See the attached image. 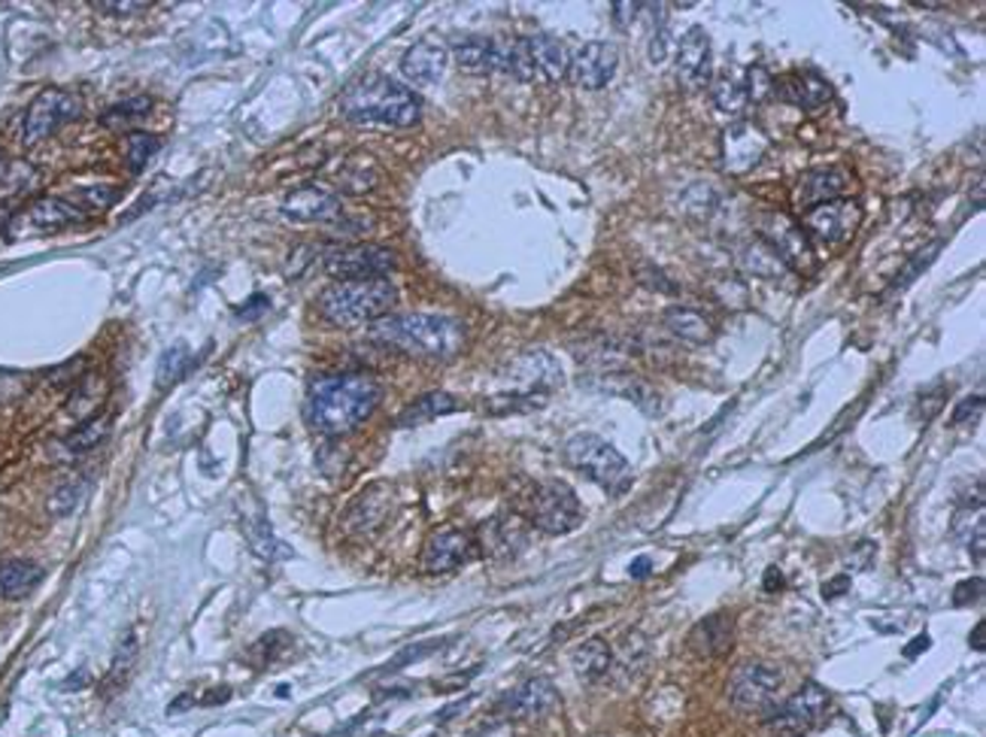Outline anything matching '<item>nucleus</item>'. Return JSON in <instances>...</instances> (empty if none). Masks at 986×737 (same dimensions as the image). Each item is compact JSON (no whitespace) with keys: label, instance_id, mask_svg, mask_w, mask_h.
Here are the masks:
<instances>
[{"label":"nucleus","instance_id":"1","mask_svg":"<svg viewBox=\"0 0 986 737\" xmlns=\"http://www.w3.org/2000/svg\"><path fill=\"white\" fill-rule=\"evenodd\" d=\"M382 386L370 373H325L310 382V425L328 438L356 431L377 410Z\"/></svg>","mask_w":986,"mask_h":737},{"label":"nucleus","instance_id":"2","mask_svg":"<svg viewBox=\"0 0 986 737\" xmlns=\"http://www.w3.org/2000/svg\"><path fill=\"white\" fill-rule=\"evenodd\" d=\"M370 340L395 352L417 358H452L464 346V328L459 319L434 313H405L382 316L370 325Z\"/></svg>","mask_w":986,"mask_h":737},{"label":"nucleus","instance_id":"3","mask_svg":"<svg viewBox=\"0 0 986 737\" xmlns=\"http://www.w3.org/2000/svg\"><path fill=\"white\" fill-rule=\"evenodd\" d=\"M340 113L353 125L410 128L422 116V101L407 85L374 73L346 88L340 97Z\"/></svg>","mask_w":986,"mask_h":737},{"label":"nucleus","instance_id":"4","mask_svg":"<svg viewBox=\"0 0 986 737\" xmlns=\"http://www.w3.org/2000/svg\"><path fill=\"white\" fill-rule=\"evenodd\" d=\"M395 301H398V292L386 276H380V280H344V283H332L322 292L319 313L332 325L353 328V325L382 319L395 307Z\"/></svg>","mask_w":986,"mask_h":737},{"label":"nucleus","instance_id":"5","mask_svg":"<svg viewBox=\"0 0 986 737\" xmlns=\"http://www.w3.org/2000/svg\"><path fill=\"white\" fill-rule=\"evenodd\" d=\"M565 462L610 495H622L631 486V467L626 455L613 443H607L605 438L589 434V431L574 434L565 443Z\"/></svg>","mask_w":986,"mask_h":737},{"label":"nucleus","instance_id":"6","mask_svg":"<svg viewBox=\"0 0 986 737\" xmlns=\"http://www.w3.org/2000/svg\"><path fill=\"white\" fill-rule=\"evenodd\" d=\"M528 523L544 535H570L583 523V504L562 480H544L528 495Z\"/></svg>","mask_w":986,"mask_h":737},{"label":"nucleus","instance_id":"7","mask_svg":"<svg viewBox=\"0 0 986 737\" xmlns=\"http://www.w3.org/2000/svg\"><path fill=\"white\" fill-rule=\"evenodd\" d=\"M780 689L784 674L768 662H741L728 677V702L741 714H772Z\"/></svg>","mask_w":986,"mask_h":737},{"label":"nucleus","instance_id":"8","mask_svg":"<svg viewBox=\"0 0 986 737\" xmlns=\"http://www.w3.org/2000/svg\"><path fill=\"white\" fill-rule=\"evenodd\" d=\"M759 240H765L777 255L780 262L789 267V271H814L817 264V252H814V243L805 234V228L793 222L789 215L784 213H765L759 219Z\"/></svg>","mask_w":986,"mask_h":737},{"label":"nucleus","instance_id":"9","mask_svg":"<svg viewBox=\"0 0 986 737\" xmlns=\"http://www.w3.org/2000/svg\"><path fill=\"white\" fill-rule=\"evenodd\" d=\"M322 267H325V274L334 276V283L380 280V276L398 267V259L386 246H337V250L325 252Z\"/></svg>","mask_w":986,"mask_h":737},{"label":"nucleus","instance_id":"10","mask_svg":"<svg viewBox=\"0 0 986 737\" xmlns=\"http://www.w3.org/2000/svg\"><path fill=\"white\" fill-rule=\"evenodd\" d=\"M80 101L64 92V88H43L40 95L31 101V107L24 113L22 122V140L28 146L43 144L46 137L55 134V128H61L64 122H73L80 116Z\"/></svg>","mask_w":986,"mask_h":737},{"label":"nucleus","instance_id":"11","mask_svg":"<svg viewBox=\"0 0 986 737\" xmlns=\"http://www.w3.org/2000/svg\"><path fill=\"white\" fill-rule=\"evenodd\" d=\"M829 704H832L829 689H822L820 683L810 680L789 702L774 707L772 716H768V726L777 728V731H786V735H805V731L817 728L826 719Z\"/></svg>","mask_w":986,"mask_h":737},{"label":"nucleus","instance_id":"12","mask_svg":"<svg viewBox=\"0 0 986 737\" xmlns=\"http://www.w3.org/2000/svg\"><path fill=\"white\" fill-rule=\"evenodd\" d=\"M768 134L756 128L753 122H732L720 140V155H723V170L728 177H747L749 170L762 165L768 155Z\"/></svg>","mask_w":986,"mask_h":737},{"label":"nucleus","instance_id":"13","mask_svg":"<svg viewBox=\"0 0 986 737\" xmlns=\"http://www.w3.org/2000/svg\"><path fill=\"white\" fill-rule=\"evenodd\" d=\"M862 222V207L850 198H838V201L820 203L805 213V234L810 238V243H826V246H838V243H847L853 238L856 228Z\"/></svg>","mask_w":986,"mask_h":737},{"label":"nucleus","instance_id":"14","mask_svg":"<svg viewBox=\"0 0 986 737\" xmlns=\"http://www.w3.org/2000/svg\"><path fill=\"white\" fill-rule=\"evenodd\" d=\"M476 556H480V549H476V537L471 531L443 525L428 535L426 549H422V568L431 573H450L459 571Z\"/></svg>","mask_w":986,"mask_h":737},{"label":"nucleus","instance_id":"15","mask_svg":"<svg viewBox=\"0 0 986 737\" xmlns=\"http://www.w3.org/2000/svg\"><path fill=\"white\" fill-rule=\"evenodd\" d=\"M556 707H559V692L553 686V680L532 677L501 698L495 716L507 719V723L511 719H541V716L553 714Z\"/></svg>","mask_w":986,"mask_h":737},{"label":"nucleus","instance_id":"16","mask_svg":"<svg viewBox=\"0 0 986 737\" xmlns=\"http://www.w3.org/2000/svg\"><path fill=\"white\" fill-rule=\"evenodd\" d=\"M617 67H619L617 46H613V43L595 40V43H586L583 49H577V55L570 59L568 76L570 83L580 85L586 92H598V88H605V85L617 76Z\"/></svg>","mask_w":986,"mask_h":737},{"label":"nucleus","instance_id":"17","mask_svg":"<svg viewBox=\"0 0 986 737\" xmlns=\"http://www.w3.org/2000/svg\"><path fill=\"white\" fill-rule=\"evenodd\" d=\"M476 549L489 559H513L528 544V528L520 516H492L476 528Z\"/></svg>","mask_w":986,"mask_h":737},{"label":"nucleus","instance_id":"18","mask_svg":"<svg viewBox=\"0 0 986 737\" xmlns=\"http://www.w3.org/2000/svg\"><path fill=\"white\" fill-rule=\"evenodd\" d=\"M713 71V46L711 34L704 28H690L686 34L680 36L678 46V80L686 88H704L711 83Z\"/></svg>","mask_w":986,"mask_h":737},{"label":"nucleus","instance_id":"19","mask_svg":"<svg viewBox=\"0 0 986 737\" xmlns=\"http://www.w3.org/2000/svg\"><path fill=\"white\" fill-rule=\"evenodd\" d=\"M392 513V488L386 483H374L358 495L346 510V531L349 535H374Z\"/></svg>","mask_w":986,"mask_h":737},{"label":"nucleus","instance_id":"20","mask_svg":"<svg viewBox=\"0 0 986 737\" xmlns=\"http://www.w3.org/2000/svg\"><path fill=\"white\" fill-rule=\"evenodd\" d=\"M847 189H850V173H847L845 167H817V170H810V173L798 179L796 191H793V201L801 210H814L820 203L845 198Z\"/></svg>","mask_w":986,"mask_h":737},{"label":"nucleus","instance_id":"21","mask_svg":"<svg viewBox=\"0 0 986 737\" xmlns=\"http://www.w3.org/2000/svg\"><path fill=\"white\" fill-rule=\"evenodd\" d=\"M283 215H289L292 222H325V225H334L344 215V207H340L337 194H332V191L319 189V186H307V189H297L285 198Z\"/></svg>","mask_w":986,"mask_h":737},{"label":"nucleus","instance_id":"22","mask_svg":"<svg viewBox=\"0 0 986 737\" xmlns=\"http://www.w3.org/2000/svg\"><path fill=\"white\" fill-rule=\"evenodd\" d=\"M774 95L805 113H817L832 101V85L817 73H793V76H784L780 83H774Z\"/></svg>","mask_w":986,"mask_h":737},{"label":"nucleus","instance_id":"23","mask_svg":"<svg viewBox=\"0 0 986 737\" xmlns=\"http://www.w3.org/2000/svg\"><path fill=\"white\" fill-rule=\"evenodd\" d=\"M686 646H690L699 659H716V655H725L732 646H735V619L725 617V613H711V617H704L702 622H695V629L690 631Z\"/></svg>","mask_w":986,"mask_h":737},{"label":"nucleus","instance_id":"24","mask_svg":"<svg viewBox=\"0 0 986 737\" xmlns=\"http://www.w3.org/2000/svg\"><path fill=\"white\" fill-rule=\"evenodd\" d=\"M452 59L468 73H504V43L492 36H462L452 43Z\"/></svg>","mask_w":986,"mask_h":737},{"label":"nucleus","instance_id":"25","mask_svg":"<svg viewBox=\"0 0 986 737\" xmlns=\"http://www.w3.org/2000/svg\"><path fill=\"white\" fill-rule=\"evenodd\" d=\"M447 61H450L447 46H440L434 40H419L405 52L401 71L413 85H434L447 71Z\"/></svg>","mask_w":986,"mask_h":737},{"label":"nucleus","instance_id":"26","mask_svg":"<svg viewBox=\"0 0 986 737\" xmlns=\"http://www.w3.org/2000/svg\"><path fill=\"white\" fill-rule=\"evenodd\" d=\"M528 52H532V64H535V80L559 83L562 76L568 73L570 55L568 46L562 43L559 36L553 34L528 36Z\"/></svg>","mask_w":986,"mask_h":737},{"label":"nucleus","instance_id":"27","mask_svg":"<svg viewBox=\"0 0 986 737\" xmlns=\"http://www.w3.org/2000/svg\"><path fill=\"white\" fill-rule=\"evenodd\" d=\"M88 215L73 207L67 198H40L22 213V222H28L36 231H59V228L76 225V222H85Z\"/></svg>","mask_w":986,"mask_h":737},{"label":"nucleus","instance_id":"28","mask_svg":"<svg viewBox=\"0 0 986 737\" xmlns=\"http://www.w3.org/2000/svg\"><path fill=\"white\" fill-rule=\"evenodd\" d=\"M598 389L607 394H617V398H626V401L638 404L650 417L662 410V401H659V392H655L653 386H647V382L631 377V373H619V370L598 373Z\"/></svg>","mask_w":986,"mask_h":737},{"label":"nucleus","instance_id":"29","mask_svg":"<svg viewBox=\"0 0 986 737\" xmlns=\"http://www.w3.org/2000/svg\"><path fill=\"white\" fill-rule=\"evenodd\" d=\"M43 583V568L31 559L0 561V598L3 601H22Z\"/></svg>","mask_w":986,"mask_h":737},{"label":"nucleus","instance_id":"30","mask_svg":"<svg viewBox=\"0 0 986 737\" xmlns=\"http://www.w3.org/2000/svg\"><path fill=\"white\" fill-rule=\"evenodd\" d=\"M737 264L741 271L749 276H759V280H784L793 271L780 262V255L765 243V240H747L741 250H737Z\"/></svg>","mask_w":986,"mask_h":737},{"label":"nucleus","instance_id":"31","mask_svg":"<svg viewBox=\"0 0 986 737\" xmlns=\"http://www.w3.org/2000/svg\"><path fill=\"white\" fill-rule=\"evenodd\" d=\"M459 401L447 392H428V394H419L413 404H407L398 419H395V425L398 429H413V425H426L431 419L438 417H447V413H455L459 410Z\"/></svg>","mask_w":986,"mask_h":737},{"label":"nucleus","instance_id":"32","mask_svg":"<svg viewBox=\"0 0 986 737\" xmlns=\"http://www.w3.org/2000/svg\"><path fill=\"white\" fill-rule=\"evenodd\" d=\"M40 186V170L24 158L0 161V201H22Z\"/></svg>","mask_w":986,"mask_h":737},{"label":"nucleus","instance_id":"33","mask_svg":"<svg viewBox=\"0 0 986 737\" xmlns=\"http://www.w3.org/2000/svg\"><path fill=\"white\" fill-rule=\"evenodd\" d=\"M334 182H337V189L349 191V194H365L380 182V167L374 165L368 155L356 152L337 165Z\"/></svg>","mask_w":986,"mask_h":737},{"label":"nucleus","instance_id":"34","mask_svg":"<svg viewBox=\"0 0 986 737\" xmlns=\"http://www.w3.org/2000/svg\"><path fill=\"white\" fill-rule=\"evenodd\" d=\"M665 328L678 340H686V344H711L713 340V325L711 319L692 307H671L665 313Z\"/></svg>","mask_w":986,"mask_h":737},{"label":"nucleus","instance_id":"35","mask_svg":"<svg viewBox=\"0 0 986 737\" xmlns=\"http://www.w3.org/2000/svg\"><path fill=\"white\" fill-rule=\"evenodd\" d=\"M109 431H113V417H109V413H95V417L83 419V422L64 438V450L71 452V455H85V452L97 450L101 443L107 441Z\"/></svg>","mask_w":986,"mask_h":737},{"label":"nucleus","instance_id":"36","mask_svg":"<svg viewBox=\"0 0 986 737\" xmlns=\"http://www.w3.org/2000/svg\"><path fill=\"white\" fill-rule=\"evenodd\" d=\"M610 667H613V653H610V646L601 638H589V641H583L574 650V671L583 680H589V683L605 677Z\"/></svg>","mask_w":986,"mask_h":737},{"label":"nucleus","instance_id":"37","mask_svg":"<svg viewBox=\"0 0 986 737\" xmlns=\"http://www.w3.org/2000/svg\"><path fill=\"white\" fill-rule=\"evenodd\" d=\"M711 97L720 113H728V116H741L744 109L749 107V95L744 80H737L735 73H723L711 83Z\"/></svg>","mask_w":986,"mask_h":737},{"label":"nucleus","instance_id":"38","mask_svg":"<svg viewBox=\"0 0 986 737\" xmlns=\"http://www.w3.org/2000/svg\"><path fill=\"white\" fill-rule=\"evenodd\" d=\"M149 113H153V101L149 97H132V101L113 104L101 116V125L109 128V131H132V128H137V122L146 119Z\"/></svg>","mask_w":986,"mask_h":737},{"label":"nucleus","instance_id":"39","mask_svg":"<svg viewBox=\"0 0 986 737\" xmlns=\"http://www.w3.org/2000/svg\"><path fill=\"white\" fill-rule=\"evenodd\" d=\"M134 662H137V638H134V631H125L119 646H116V655H113V667H109L107 683H104L107 695H116V692L128 683V677H132L134 671Z\"/></svg>","mask_w":986,"mask_h":737},{"label":"nucleus","instance_id":"40","mask_svg":"<svg viewBox=\"0 0 986 737\" xmlns=\"http://www.w3.org/2000/svg\"><path fill=\"white\" fill-rule=\"evenodd\" d=\"M85 495V483L83 480H64L61 486L52 488V495L46 501V510L49 516H55V519H64V516H71L76 507H80V501Z\"/></svg>","mask_w":986,"mask_h":737},{"label":"nucleus","instance_id":"41","mask_svg":"<svg viewBox=\"0 0 986 737\" xmlns=\"http://www.w3.org/2000/svg\"><path fill=\"white\" fill-rule=\"evenodd\" d=\"M189 361H191L189 346L182 344L170 346L165 356H161V361H158V386H161V389L174 386V382L189 370Z\"/></svg>","mask_w":986,"mask_h":737},{"label":"nucleus","instance_id":"42","mask_svg":"<svg viewBox=\"0 0 986 737\" xmlns=\"http://www.w3.org/2000/svg\"><path fill=\"white\" fill-rule=\"evenodd\" d=\"M119 194L122 191L113 189V186H88V189L76 191V194H73V198H67V201H71L73 207H80V210L88 215V213H97V210H107L109 203L119 201Z\"/></svg>","mask_w":986,"mask_h":737},{"label":"nucleus","instance_id":"43","mask_svg":"<svg viewBox=\"0 0 986 737\" xmlns=\"http://www.w3.org/2000/svg\"><path fill=\"white\" fill-rule=\"evenodd\" d=\"M158 149V137L155 134H146V131H134L128 137V167H132L134 173H140L143 167L149 165V158L155 155Z\"/></svg>","mask_w":986,"mask_h":737},{"label":"nucleus","instance_id":"44","mask_svg":"<svg viewBox=\"0 0 986 737\" xmlns=\"http://www.w3.org/2000/svg\"><path fill=\"white\" fill-rule=\"evenodd\" d=\"M941 246H944V240H938V243H932V246H926V250H923V252H916L914 259H911V262H908L902 267V274L895 276V283H892V288L911 286V283H914V280H916V274H923L929 264L938 259Z\"/></svg>","mask_w":986,"mask_h":737},{"label":"nucleus","instance_id":"45","mask_svg":"<svg viewBox=\"0 0 986 737\" xmlns=\"http://www.w3.org/2000/svg\"><path fill=\"white\" fill-rule=\"evenodd\" d=\"M85 368H88V361L85 358H71L67 365H61L49 373V382L52 386H71V382H80L85 377Z\"/></svg>","mask_w":986,"mask_h":737},{"label":"nucleus","instance_id":"46","mask_svg":"<svg viewBox=\"0 0 986 737\" xmlns=\"http://www.w3.org/2000/svg\"><path fill=\"white\" fill-rule=\"evenodd\" d=\"M747 95L749 101H762V97H768L774 92V80L768 76L765 67H749L747 71Z\"/></svg>","mask_w":986,"mask_h":737},{"label":"nucleus","instance_id":"47","mask_svg":"<svg viewBox=\"0 0 986 737\" xmlns=\"http://www.w3.org/2000/svg\"><path fill=\"white\" fill-rule=\"evenodd\" d=\"M980 413H984V398H980V394L963 398V401H959V407L953 410L951 425H965V422H975Z\"/></svg>","mask_w":986,"mask_h":737},{"label":"nucleus","instance_id":"48","mask_svg":"<svg viewBox=\"0 0 986 737\" xmlns=\"http://www.w3.org/2000/svg\"><path fill=\"white\" fill-rule=\"evenodd\" d=\"M462 737H513V728L507 719L495 716V719H486V723H480V726L468 728Z\"/></svg>","mask_w":986,"mask_h":737},{"label":"nucleus","instance_id":"49","mask_svg":"<svg viewBox=\"0 0 986 737\" xmlns=\"http://www.w3.org/2000/svg\"><path fill=\"white\" fill-rule=\"evenodd\" d=\"M24 392V380L19 373H12V370H0V404L3 401H12V398H19Z\"/></svg>","mask_w":986,"mask_h":737},{"label":"nucleus","instance_id":"50","mask_svg":"<svg viewBox=\"0 0 986 737\" xmlns=\"http://www.w3.org/2000/svg\"><path fill=\"white\" fill-rule=\"evenodd\" d=\"M980 592H984V580H980V577H975V580H965V583L956 586V592H953V604L956 607L972 604V601H977V598H980Z\"/></svg>","mask_w":986,"mask_h":737},{"label":"nucleus","instance_id":"51","mask_svg":"<svg viewBox=\"0 0 986 737\" xmlns=\"http://www.w3.org/2000/svg\"><path fill=\"white\" fill-rule=\"evenodd\" d=\"M610 10H613V22L619 28H629L638 19V12L643 10V3H622V0H617V3H610Z\"/></svg>","mask_w":986,"mask_h":737},{"label":"nucleus","instance_id":"52","mask_svg":"<svg viewBox=\"0 0 986 737\" xmlns=\"http://www.w3.org/2000/svg\"><path fill=\"white\" fill-rule=\"evenodd\" d=\"M641 283L650 288H659V292H668V295H674V292H678V288L668 283L665 274H662V271H655V267H641Z\"/></svg>","mask_w":986,"mask_h":737},{"label":"nucleus","instance_id":"53","mask_svg":"<svg viewBox=\"0 0 986 737\" xmlns=\"http://www.w3.org/2000/svg\"><path fill=\"white\" fill-rule=\"evenodd\" d=\"M941 394H944V386H941V382H938V386H935V392L920 394V398H923V401H920V407L929 404L926 410H923V422L935 417V413H938V410H941V404H944V398H941Z\"/></svg>","mask_w":986,"mask_h":737},{"label":"nucleus","instance_id":"54","mask_svg":"<svg viewBox=\"0 0 986 737\" xmlns=\"http://www.w3.org/2000/svg\"><path fill=\"white\" fill-rule=\"evenodd\" d=\"M149 3H95V10L107 12V15H134V12L146 10Z\"/></svg>","mask_w":986,"mask_h":737},{"label":"nucleus","instance_id":"55","mask_svg":"<svg viewBox=\"0 0 986 737\" xmlns=\"http://www.w3.org/2000/svg\"><path fill=\"white\" fill-rule=\"evenodd\" d=\"M665 49H668V31H655V36L650 40V61H653V64H662V61H665Z\"/></svg>","mask_w":986,"mask_h":737},{"label":"nucleus","instance_id":"56","mask_svg":"<svg viewBox=\"0 0 986 737\" xmlns=\"http://www.w3.org/2000/svg\"><path fill=\"white\" fill-rule=\"evenodd\" d=\"M845 589H850V577H847V573H838L835 580L822 583V598H838V594H845Z\"/></svg>","mask_w":986,"mask_h":737},{"label":"nucleus","instance_id":"57","mask_svg":"<svg viewBox=\"0 0 986 737\" xmlns=\"http://www.w3.org/2000/svg\"><path fill=\"white\" fill-rule=\"evenodd\" d=\"M984 535H986V523H980L975 528V537H968V549L975 552L977 565H984Z\"/></svg>","mask_w":986,"mask_h":737},{"label":"nucleus","instance_id":"58","mask_svg":"<svg viewBox=\"0 0 986 737\" xmlns=\"http://www.w3.org/2000/svg\"><path fill=\"white\" fill-rule=\"evenodd\" d=\"M762 589H765V592H772V594L784 589V573H780V568H768V571H765Z\"/></svg>","mask_w":986,"mask_h":737},{"label":"nucleus","instance_id":"59","mask_svg":"<svg viewBox=\"0 0 986 737\" xmlns=\"http://www.w3.org/2000/svg\"><path fill=\"white\" fill-rule=\"evenodd\" d=\"M929 646H932L929 634H920V638H914V643H908V646H904V659H916L920 653H926Z\"/></svg>","mask_w":986,"mask_h":737},{"label":"nucleus","instance_id":"60","mask_svg":"<svg viewBox=\"0 0 986 737\" xmlns=\"http://www.w3.org/2000/svg\"><path fill=\"white\" fill-rule=\"evenodd\" d=\"M650 571H653V561L647 559V556H641V559L631 561L629 573H631V577H634V580H643V577H650Z\"/></svg>","mask_w":986,"mask_h":737},{"label":"nucleus","instance_id":"61","mask_svg":"<svg viewBox=\"0 0 986 737\" xmlns=\"http://www.w3.org/2000/svg\"><path fill=\"white\" fill-rule=\"evenodd\" d=\"M984 629H986V625H984V619H980V622H977V625H975V631H972V646H975L977 653H984V646H986V643H984Z\"/></svg>","mask_w":986,"mask_h":737},{"label":"nucleus","instance_id":"62","mask_svg":"<svg viewBox=\"0 0 986 737\" xmlns=\"http://www.w3.org/2000/svg\"><path fill=\"white\" fill-rule=\"evenodd\" d=\"M0 161H3V158H0Z\"/></svg>","mask_w":986,"mask_h":737}]
</instances>
